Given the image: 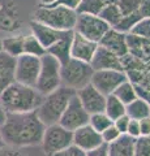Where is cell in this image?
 <instances>
[{
    "instance_id": "11",
    "label": "cell",
    "mask_w": 150,
    "mask_h": 156,
    "mask_svg": "<svg viewBox=\"0 0 150 156\" xmlns=\"http://www.w3.org/2000/svg\"><path fill=\"white\" fill-rule=\"evenodd\" d=\"M89 117H90V115L86 112L84 107H82L79 96L75 94L71 98L68 104H67L65 109L59 120V124L61 126H64L65 129L75 131L76 129L89 124Z\"/></svg>"
},
{
    "instance_id": "2",
    "label": "cell",
    "mask_w": 150,
    "mask_h": 156,
    "mask_svg": "<svg viewBox=\"0 0 150 156\" xmlns=\"http://www.w3.org/2000/svg\"><path fill=\"white\" fill-rule=\"evenodd\" d=\"M43 96L35 87L13 81L0 95V104L7 113H26L35 111Z\"/></svg>"
},
{
    "instance_id": "47",
    "label": "cell",
    "mask_w": 150,
    "mask_h": 156,
    "mask_svg": "<svg viewBox=\"0 0 150 156\" xmlns=\"http://www.w3.org/2000/svg\"><path fill=\"white\" fill-rule=\"evenodd\" d=\"M102 2L104 3V4H116L119 2V0H102Z\"/></svg>"
},
{
    "instance_id": "21",
    "label": "cell",
    "mask_w": 150,
    "mask_h": 156,
    "mask_svg": "<svg viewBox=\"0 0 150 156\" xmlns=\"http://www.w3.org/2000/svg\"><path fill=\"white\" fill-rule=\"evenodd\" d=\"M24 37L25 33L9 34L5 38H2V51L7 52L8 55L17 57L24 53Z\"/></svg>"
},
{
    "instance_id": "15",
    "label": "cell",
    "mask_w": 150,
    "mask_h": 156,
    "mask_svg": "<svg viewBox=\"0 0 150 156\" xmlns=\"http://www.w3.org/2000/svg\"><path fill=\"white\" fill-rule=\"evenodd\" d=\"M97 47H98V43L73 31V37H72V43H71V57L80 61L90 62L97 51Z\"/></svg>"
},
{
    "instance_id": "43",
    "label": "cell",
    "mask_w": 150,
    "mask_h": 156,
    "mask_svg": "<svg viewBox=\"0 0 150 156\" xmlns=\"http://www.w3.org/2000/svg\"><path fill=\"white\" fill-rule=\"evenodd\" d=\"M134 87H136V91H137V96L142 98V99H145L150 104V90L145 89L142 86H138V85H134Z\"/></svg>"
},
{
    "instance_id": "27",
    "label": "cell",
    "mask_w": 150,
    "mask_h": 156,
    "mask_svg": "<svg viewBox=\"0 0 150 156\" xmlns=\"http://www.w3.org/2000/svg\"><path fill=\"white\" fill-rule=\"evenodd\" d=\"M98 16L102 18L104 22H107L111 27H114L116 23L120 21L123 14L116 4H104Z\"/></svg>"
},
{
    "instance_id": "38",
    "label": "cell",
    "mask_w": 150,
    "mask_h": 156,
    "mask_svg": "<svg viewBox=\"0 0 150 156\" xmlns=\"http://www.w3.org/2000/svg\"><path fill=\"white\" fill-rule=\"evenodd\" d=\"M0 156H27L22 152L20 148L12 147V146H3L0 148Z\"/></svg>"
},
{
    "instance_id": "41",
    "label": "cell",
    "mask_w": 150,
    "mask_h": 156,
    "mask_svg": "<svg viewBox=\"0 0 150 156\" xmlns=\"http://www.w3.org/2000/svg\"><path fill=\"white\" fill-rule=\"evenodd\" d=\"M138 124H140V133H141V135H150V116L138 120Z\"/></svg>"
},
{
    "instance_id": "42",
    "label": "cell",
    "mask_w": 150,
    "mask_h": 156,
    "mask_svg": "<svg viewBox=\"0 0 150 156\" xmlns=\"http://www.w3.org/2000/svg\"><path fill=\"white\" fill-rule=\"evenodd\" d=\"M79 3H80V0H56L54 4H56V5H63L65 8L76 11L77 7H79Z\"/></svg>"
},
{
    "instance_id": "17",
    "label": "cell",
    "mask_w": 150,
    "mask_h": 156,
    "mask_svg": "<svg viewBox=\"0 0 150 156\" xmlns=\"http://www.w3.org/2000/svg\"><path fill=\"white\" fill-rule=\"evenodd\" d=\"M98 44L106 47L107 50L114 52L119 57H124L129 53L128 43H127V34L116 30L114 27H110L106 31V34L102 37Z\"/></svg>"
},
{
    "instance_id": "14",
    "label": "cell",
    "mask_w": 150,
    "mask_h": 156,
    "mask_svg": "<svg viewBox=\"0 0 150 156\" xmlns=\"http://www.w3.org/2000/svg\"><path fill=\"white\" fill-rule=\"evenodd\" d=\"M89 64L93 68V70H124L122 57H119L118 55H115L114 52H111L110 50L101 44H98V47H97V51Z\"/></svg>"
},
{
    "instance_id": "4",
    "label": "cell",
    "mask_w": 150,
    "mask_h": 156,
    "mask_svg": "<svg viewBox=\"0 0 150 156\" xmlns=\"http://www.w3.org/2000/svg\"><path fill=\"white\" fill-rule=\"evenodd\" d=\"M33 20L54 27L56 30L73 31L77 20V12L63 5H56V4H50V5L38 4L33 13Z\"/></svg>"
},
{
    "instance_id": "49",
    "label": "cell",
    "mask_w": 150,
    "mask_h": 156,
    "mask_svg": "<svg viewBox=\"0 0 150 156\" xmlns=\"http://www.w3.org/2000/svg\"><path fill=\"white\" fill-rule=\"evenodd\" d=\"M2 48H3L2 47V37H0V51H2Z\"/></svg>"
},
{
    "instance_id": "16",
    "label": "cell",
    "mask_w": 150,
    "mask_h": 156,
    "mask_svg": "<svg viewBox=\"0 0 150 156\" xmlns=\"http://www.w3.org/2000/svg\"><path fill=\"white\" fill-rule=\"evenodd\" d=\"M29 31L39 41V43L46 50L68 33V31L56 30V29L47 26L45 23H41V22L35 21V20H31V21L29 22Z\"/></svg>"
},
{
    "instance_id": "22",
    "label": "cell",
    "mask_w": 150,
    "mask_h": 156,
    "mask_svg": "<svg viewBox=\"0 0 150 156\" xmlns=\"http://www.w3.org/2000/svg\"><path fill=\"white\" fill-rule=\"evenodd\" d=\"M125 113L129 116V119L141 120L150 116V104L145 99L137 96L129 104L125 105Z\"/></svg>"
},
{
    "instance_id": "13",
    "label": "cell",
    "mask_w": 150,
    "mask_h": 156,
    "mask_svg": "<svg viewBox=\"0 0 150 156\" xmlns=\"http://www.w3.org/2000/svg\"><path fill=\"white\" fill-rule=\"evenodd\" d=\"M76 95L79 96L82 107L86 109L89 115L104 111L106 96L97 90L91 83H88L86 86L79 89L76 91Z\"/></svg>"
},
{
    "instance_id": "29",
    "label": "cell",
    "mask_w": 150,
    "mask_h": 156,
    "mask_svg": "<svg viewBox=\"0 0 150 156\" xmlns=\"http://www.w3.org/2000/svg\"><path fill=\"white\" fill-rule=\"evenodd\" d=\"M140 20H141V16L138 14V12H134L130 14H124V16H122V18H120V21L114 26V29L128 34Z\"/></svg>"
},
{
    "instance_id": "48",
    "label": "cell",
    "mask_w": 150,
    "mask_h": 156,
    "mask_svg": "<svg viewBox=\"0 0 150 156\" xmlns=\"http://www.w3.org/2000/svg\"><path fill=\"white\" fill-rule=\"evenodd\" d=\"M3 146H5V143H4V140H3V136H2V134H0V148H2Z\"/></svg>"
},
{
    "instance_id": "39",
    "label": "cell",
    "mask_w": 150,
    "mask_h": 156,
    "mask_svg": "<svg viewBox=\"0 0 150 156\" xmlns=\"http://www.w3.org/2000/svg\"><path fill=\"white\" fill-rule=\"evenodd\" d=\"M137 12L141 18H150V0H140Z\"/></svg>"
},
{
    "instance_id": "19",
    "label": "cell",
    "mask_w": 150,
    "mask_h": 156,
    "mask_svg": "<svg viewBox=\"0 0 150 156\" xmlns=\"http://www.w3.org/2000/svg\"><path fill=\"white\" fill-rule=\"evenodd\" d=\"M72 37H73V31H68L63 38H60L57 42H55L51 47H48L46 52L52 55L59 60L60 64H64L71 58V43Z\"/></svg>"
},
{
    "instance_id": "32",
    "label": "cell",
    "mask_w": 150,
    "mask_h": 156,
    "mask_svg": "<svg viewBox=\"0 0 150 156\" xmlns=\"http://www.w3.org/2000/svg\"><path fill=\"white\" fill-rule=\"evenodd\" d=\"M129 34H133L136 37L150 41V18H141L140 21L132 27Z\"/></svg>"
},
{
    "instance_id": "9",
    "label": "cell",
    "mask_w": 150,
    "mask_h": 156,
    "mask_svg": "<svg viewBox=\"0 0 150 156\" xmlns=\"http://www.w3.org/2000/svg\"><path fill=\"white\" fill-rule=\"evenodd\" d=\"M111 26L107 22H104L99 16L95 14H79L77 13V20L75 30L77 34L85 37L93 41L95 43H99L102 37L106 34Z\"/></svg>"
},
{
    "instance_id": "31",
    "label": "cell",
    "mask_w": 150,
    "mask_h": 156,
    "mask_svg": "<svg viewBox=\"0 0 150 156\" xmlns=\"http://www.w3.org/2000/svg\"><path fill=\"white\" fill-rule=\"evenodd\" d=\"M134 156H150V135H140L134 138L133 143Z\"/></svg>"
},
{
    "instance_id": "35",
    "label": "cell",
    "mask_w": 150,
    "mask_h": 156,
    "mask_svg": "<svg viewBox=\"0 0 150 156\" xmlns=\"http://www.w3.org/2000/svg\"><path fill=\"white\" fill-rule=\"evenodd\" d=\"M54 156H86V151L79 148L75 144H71L69 147H67L65 150L55 154Z\"/></svg>"
},
{
    "instance_id": "8",
    "label": "cell",
    "mask_w": 150,
    "mask_h": 156,
    "mask_svg": "<svg viewBox=\"0 0 150 156\" xmlns=\"http://www.w3.org/2000/svg\"><path fill=\"white\" fill-rule=\"evenodd\" d=\"M41 144L43 154L47 156H54L55 154L73 144V131L65 129L59 122L47 125Z\"/></svg>"
},
{
    "instance_id": "7",
    "label": "cell",
    "mask_w": 150,
    "mask_h": 156,
    "mask_svg": "<svg viewBox=\"0 0 150 156\" xmlns=\"http://www.w3.org/2000/svg\"><path fill=\"white\" fill-rule=\"evenodd\" d=\"M93 73L94 70L89 62L80 61L71 57L67 62L61 64V69H60L61 85L77 91L81 87L90 83Z\"/></svg>"
},
{
    "instance_id": "12",
    "label": "cell",
    "mask_w": 150,
    "mask_h": 156,
    "mask_svg": "<svg viewBox=\"0 0 150 156\" xmlns=\"http://www.w3.org/2000/svg\"><path fill=\"white\" fill-rule=\"evenodd\" d=\"M127 80L128 76L125 70H116V69L94 70L90 83L99 92H102L104 96H107L112 94L116 87Z\"/></svg>"
},
{
    "instance_id": "34",
    "label": "cell",
    "mask_w": 150,
    "mask_h": 156,
    "mask_svg": "<svg viewBox=\"0 0 150 156\" xmlns=\"http://www.w3.org/2000/svg\"><path fill=\"white\" fill-rule=\"evenodd\" d=\"M120 135H122V133L116 129V126L114 124H111L107 129H104L102 133H101V136H102L103 143H106V144H108L111 142H114V140H116Z\"/></svg>"
},
{
    "instance_id": "45",
    "label": "cell",
    "mask_w": 150,
    "mask_h": 156,
    "mask_svg": "<svg viewBox=\"0 0 150 156\" xmlns=\"http://www.w3.org/2000/svg\"><path fill=\"white\" fill-rule=\"evenodd\" d=\"M7 117V112L4 111V108L2 107V104H0V125H2L4 122V120H5Z\"/></svg>"
},
{
    "instance_id": "6",
    "label": "cell",
    "mask_w": 150,
    "mask_h": 156,
    "mask_svg": "<svg viewBox=\"0 0 150 156\" xmlns=\"http://www.w3.org/2000/svg\"><path fill=\"white\" fill-rule=\"evenodd\" d=\"M60 69L61 64L56 57L47 52L43 56H41V69L35 83V89L42 95L50 94L51 91H54L59 86H61Z\"/></svg>"
},
{
    "instance_id": "24",
    "label": "cell",
    "mask_w": 150,
    "mask_h": 156,
    "mask_svg": "<svg viewBox=\"0 0 150 156\" xmlns=\"http://www.w3.org/2000/svg\"><path fill=\"white\" fill-rule=\"evenodd\" d=\"M104 113L107 115L111 120H116L118 117L125 115V104L120 101L115 95H107L104 103Z\"/></svg>"
},
{
    "instance_id": "10",
    "label": "cell",
    "mask_w": 150,
    "mask_h": 156,
    "mask_svg": "<svg viewBox=\"0 0 150 156\" xmlns=\"http://www.w3.org/2000/svg\"><path fill=\"white\" fill-rule=\"evenodd\" d=\"M39 69H41V57L22 53V55L16 57L14 81L26 86L35 87Z\"/></svg>"
},
{
    "instance_id": "23",
    "label": "cell",
    "mask_w": 150,
    "mask_h": 156,
    "mask_svg": "<svg viewBox=\"0 0 150 156\" xmlns=\"http://www.w3.org/2000/svg\"><path fill=\"white\" fill-rule=\"evenodd\" d=\"M112 95H115L120 101H123V103L127 105L137 98V91H136V87H134L133 82L127 80L116 87L115 91L112 92Z\"/></svg>"
},
{
    "instance_id": "40",
    "label": "cell",
    "mask_w": 150,
    "mask_h": 156,
    "mask_svg": "<svg viewBox=\"0 0 150 156\" xmlns=\"http://www.w3.org/2000/svg\"><path fill=\"white\" fill-rule=\"evenodd\" d=\"M86 156H108V148L107 144L102 143L98 147H95L93 150L86 151Z\"/></svg>"
},
{
    "instance_id": "36",
    "label": "cell",
    "mask_w": 150,
    "mask_h": 156,
    "mask_svg": "<svg viewBox=\"0 0 150 156\" xmlns=\"http://www.w3.org/2000/svg\"><path fill=\"white\" fill-rule=\"evenodd\" d=\"M129 116L125 113V115H123V116H120V117H118L116 120H114L112 121V124L116 126V129H118L120 133L122 134H125L127 133V128H128V124H129Z\"/></svg>"
},
{
    "instance_id": "28",
    "label": "cell",
    "mask_w": 150,
    "mask_h": 156,
    "mask_svg": "<svg viewBox=\"0 0 150 156\" xmlns=\"http://www.w3.org/2000/svg\"><path fill=\"white\" fill-rule=\"evenodd\" d=\"M104 3L102 0H80L76 12L79 14H95L98 16Z\"/></svg>"
},
{
    "instance_id": "3",
    "label": "cell",
    "mask_w": 150,
    "mask_h": 156,
    "mask_svg": "<svg viewBox=\"0 0 150 156\" xmlns=\"http://www.w3.org/2000/svg\"><path fill=\"white\" fill-rule=\"evenodd\" d=\"M75 94H76V90L69 89V87H67L64 85L59 86L56 90L51 91L50 94L43 96L42 103L35 109L37 116L39 117V120L46 126L57 124L67 104H68V101Z\"/></svg>"
},
{
    "instance_id": "30",
    "label": "cell",
    "mask_w": 150,
    "mask_h": 156,
    "mask_svg": "<svg viewBox=\"0 0 150 156\" xmlns=\"http://www.w3.org/2000/svg\"><path fill=\"white\" fill-rule=\"evenodd\" d=\"M112 124V120L104 113V112H98V113H93L89 117V125L97 131L102 133L104 129H107L108 126Z\"/></svg>"
},
{
    "instance_id": "25",
    "label": "cell",
    "mask_w": 150,
    "mask_h": 156,
    "mask_svg": "<svg viewBox=\"0 0 150 156\" xmlns=\"http://www.w3.org/2000/svg\"><path fill=\"white\" fill-rule=\"evenodd\" d=\"M14 66H16V57L0 51V77L14 81Z\"/></svg>"
},
{
    "instance_id": "46",
    "label": "cell",
    "mask_w": 150,
    "mask_h": 156,
    "mask_svg": "<svg viewBox=\"0 0 150 156\" xmlns=\"http://www.w3.org/2000/svg\"><path fill=\"white\" fill-rule=\"evenodd\" d=\"M38 4H41V5H50V4H54L56 0H37Z\"/></svg>"
},
{
    "instance_id": "18",
    "label": "cell",
    "mask_w": 150,
    "mask_h": 156,
    "mask_svg": "<svg viewBox=\"0 0 150 156\" xmlns=\"http://www.w3.org/2000/svg\"><path fill=\"white\" fill-rule=\"evenodd\" d=\"M102 143L103 140L102 136H101V133L93 129L89 124L81 126V128L73 131V144L84 151L93 150Z\"/></svg>"
},
{
    "instance_id": "44",
    "label": "cell",
    "mask_w": 150,
    "mask_h": 156,
    "mask_svg": "<svg viewBox=\"0 0 150 156\" xmlns=\"http://www.w3.org/2000/svg\"><path fill=\"white\" fill-rule=\"evenodd\" d=\"M13 81H9V80H5V78H3V77H0V95H2V92L5 90V87L8 85H11Z\"/></svg>"
},
{
    "instance_id": "33",
    "label": "cell",
    "mask_w": 150,
    "mask_h": 156,
    "mask_svg": "<svg viewBox=\"0 0 150 156\" xmlns=\"http://www.w3.org/2000/svg\"><path fill=\"white\" fill-rule=\"evenodd\" d=\"M138 4H140V0H119L116 3V5L119 7L120 12L124 16V14H130V13L137 12Z\"/></svg>"
},
{
    "instance_id": "1",
    "label": "cell",
    "mask_w": 150,
    "mask_h": 156,
    "mask_svg": "<svg viewBox=\"0 0 150 156\" xmlns=\"http://www.w3.org/2000/svg\"><path fill=\"white\" fill-rule=\"evenodd\" d=\"M46 125L39 120L35 111L26 113H7L0 125V134L7 146L16 148L38 146L42 142Z\"/></svg>"
},
{
    "instance_id": "5",
    "label": "cell",
    "mask_w": 150,
    "mask_h": 156,
    "mask_svg": "<svg viewBox=\"0 0 150 156\" xmlns=\"http://www.w3.org/2000/svg\"><path fill=\"white\" fill-rule=\"evenodd\" d=\"M27 0H0V33L16 34L21 33L26 23L25 3Z\"/></svg>"
},
{
    "instance_id": "26",
    "label": "cell",
    "mask_w": 150,
    "mask_h": 156,
    "mask_svg": "<svg viewBox=\"0 0 150 156\" xmlns=\"http://www.w3.org/2000/svg\"><path fill=\"white\" fill-rule=\"evenodd\" d=\"M24 53L38 57H41L46 53V48L41 44L39 41L30 31L25 33V37H24Z\"/></svg>"
},
{
    "instance_id": "20",
    "label": "cell",
    "mask_w": 150,
    "mask_h": 156,
    "mask_svg": "<svg viewBox=\"0 0 150 156\" xmlns=\"http://www.w3.org/2000/svg\"><path fill=\"white\" fill-rule=\"evenodd\" d=\"M133 143L134 138L128 134H122L116 140L107 144L108 156H134Z\"/></svg>"
},
{
    "instance_id": "37",
    "label": "cell",
    "mask_w": 150,
    "mask_h": 156,
    "mask_svg": "<svg viewBox=\"0 0 150 156\" xmlns=\"http://www.w3.org/2000/svg\"><path fill=\"white\" fill-rule=\"evenodd\" d=\"M129 136L132 138H138L141 133H140V124H138V120H133L130 119L129 120V124H128V128H127V133Z\"/></svg>"
}]
</instances>
